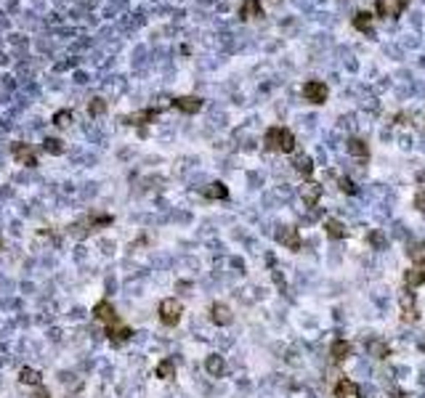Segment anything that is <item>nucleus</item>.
<instances>
[{
    "mask_svg": "<svg viewBox=\"0 0 425 398\" xmlns=\"http://www.w3.org/2000/svg\"><path fill=\"white\" fill-rule=\"evenodd\" d=\"M263 144L271 151H285V154H290V151H295V135L290 128H269L263 135Z\"/></svg>",
    "mask_w": 425,
    "mask_h": 398,
    "instance_id": "1",
    "label": "nucleus"
},
{
    "mask_svg": "<svg viewBox=\"0 0 425 398\" xmlns=\"http://www.w3.org/2000/svg\"><path fill=\"white\" fill-rule=\"evenodd\" d=\"M183 308H181V303L176 297H168L160 303V319H162V324L173 327V324H178V319H181Z\"/></svg>",
    "mask_w": 425,
    "mask_h": 398,
    "instance_id": "2",
    "label": "nucleus"
},
{
    "mask_svg": "<svg viewBox=\"0 0 425 398\" xmlns=\"http://www.w3.org/2000/svg\"><path fill=\"white\" fill-rule=\"evenodd\" d=\"M327 96H329V88H327L324 83H319V80H311V83L303 85V98L311 101V104L322 106V104L327 101Z\"/></svg>",
    "mask_w": 425,
    "mask_h": 398,
    "instance_id": "3",
    "label": "nucleus"
},
{
    "mask_svg": "<svg viewBox=\"0 0 425 398\" xmlns=\"http://www.w3.org/2000/svg\"><path fill=\"white\" fill-rule=\"evenodd\" d=\"M406 8V0H377L375 3V11L377 16H385V19H393Z\"/></svg>",
    "mask_w": 425,
    "mask_h": 398,
    "instance_id": "4",
    "label": "nucleus"
},
{
    "mask_svg": "<svg viewBox=\"0 0 425 398\" xmlns=\"http://www.w3.org/2000/svg\"><path fill=\"white\" fill-rule=\"evenodd\" d=\"M276 239L285 244L287 250H298V247H301V234H298V228H292V226H279L276 228Z\"/></svg>",
    "mask_w": 425,
    "mask_h": 398,
    "instance_id": "5",
    "label": "nucleus"
},
{
    "mask_svg": "<svg viewBox=\"0 0 425 398\" xmlns=\"http://www.w3.org/2000/svg\"><path fill=\"white\" fill-rule=\"evenodd\" d=\"M399 305H401L406 321H415V319L420 316V313H417V305H415V295L409 292V289H404V292L399 295Z\"/></svg>",
    "mask_w": 425,
    "mask_h": 398,
    "instance_id": "6",
    "label": "nucleus"
},
{
    "mask_svg": "<svg viewBox=\"0 0 425 398\" xmlns=\"http://www.w3.org/2000/svg\"><path fill=\"white\" fill-rule=\"evenodd\" d=\"M173 106L181 109V112H186V114H197L202 109V98H197V96H181V98H173Z\"/></svg>",
    "mask_w": 425,
    "mask_h": 398,
    "instance_id": "7",
    "label": "nucleus"
},
{
    "mask_svg": "<svg viewBox=\"0 0 425 398\" xmlns=\"http://www.w3.org/2000/svg\"><path fill=\"white\" fill-rule=\"evenodd\" d=\"M93 316L99 321H104V324H117V313L112 308V303H106V300H101L96 308H93Z\"/></svg>",
    "mask_w": 425,
    "mask_h": 398,
    "instance_id": "8",
    "label": "nucleus"
},
{
    "mask_svg": "<svg viewBox=\"0 0 425 398\" xmlns=\"http://www.w3.org/2000/svg\"><path fill=\"white\" fill-rule=\"evenodd\" d=\"M301 196H303V202L308 205V207H317V202H319V196H322V186L319 183H306V186L301 189Z\"/></svg>",
    "mask_w": 425,
    "mask_h": 398,
    "instance_id": "9",
    "label": "nucleus"
},
{
    "mask_svg": "<svg viewBox=\"0 0 425 398\" xmlns=\"http://www.w3.org/2000/svg\"><path fill=\"white\" fill-rule=\"evenodd\" d=\"M354 353V345L348 340H335L332 348H329V356H332L335 361H343V359H348Z\"/></svg>",
    "mask_w": 425,
    "mask_h": 398,
    "instance_id": "10",
    "label": "nucleus"
},
{
    "mask_svg": "<svg viewBox=\"0 0 425 398\" xmlns=\"http://www.w3.org/2000/svg\"><path fill=\"white\" fill-rule=\"evenodd\" d=\"M356 395H359V385H354L351 380H338L335 398H356Z\"/></svg>",
    "mask_w": 425,
    "mask_h": 398,
    "instance_id": "11",
    "label": "nucleus"
},
{
    "mask_svg": "<svg viewBox=\"0 0 425 398\" xmlns=\"http://www.w3.org/2000/svg\"><path fill=\"white\" fill-rule=\"evenodd\" d=\"M239 16L242 19H258V16H263V8H261L258 0H245L239 6Z\"/></svg>",
    "mask_w": 425,
    "mask_h": 398,
    "instance_id": "12",
    "label": "nucleus"
},
{
    "mask_svg": "<svg viewBox=\"0 0 425 398\" xmlns=\"http://www.w3.org/2000/svg\"><path fill=\"white\" fill-rule=\"evenodd\" d=\"M210 313H213V321H215V324H221V327L231 324V311H229L226 303H215Z\"/></svg>",
    "mask_w": 425,
    "mask_h": 398,
    "instance_id": "13",
    "label": "nucleus"
},
{
    "mask_svg": "<svg viewBox=\"0 0 425 398\" xmlns=\"http://www.w3.org/2000/svg\"><path fill=\"white\" fill-rule=\"evenodd\" d=\"M205 369H208L210 377H221L226 372V361L224 356H208V361H205Z\"/></svg>",
    "mask_w": 425,
    "mask_h": 398,
    "instance_id": "14",
    "label": "nucleus"
},
{
    "mask_svg": "<svg viewBox=\"0 0 425 398\" xmlns=\"http://www.w3.org/2000/svg\"><path fill=\"white\" fill-rule=\"evenodd\" d=\"M131 329L128 327H125V324H109V337H112V343L115 345H120V343H125V340H128L131 337Z\"/></svg>",
    "mask_w": 425,
    "mask_h": 398,
    "instance_id": "15",
    "label": "nucleus"
},
{
    "mask_svg": "<svg viewBox=\"0 0 425 398\" xmlns=\"http://www.w3.org/2000/svg\"><path fill=\"white\" fill-rule=\"evenodd\" d=\"M324 228H327V236H329V239H343V236H348V228H345L340 221H332V218H329V221L324 223Z\"/></svg>",
    "mask_w": 425,
    "mask_h": 398,
    "instance_id": "16",
    "label": "nucleus"
},
{
    "mask_svg": "<svg viewBox=\"0 0 425 398\" xmlns=\"http://www.w3.org/2000/svg\"><path fill=\"white\" fill-rule=\"evenodd\" d=\"M292 165H295V170L301 173V175H311V170H313V162H311V157L308 154H295V160H292Z\"/></svg>",
    "mask_w": 425,
    "mask_h": 398,
    "instance_id": "17",
    "label": "nucleus"
},
{
    "mask_svg": "<svg viewBox=\"0 0 425 398\" xmlns=\"http://www.w3.org/2000/svg\"><path fill=\"white\" fill-rule=\"evenodd\" d=\"M404 282H406V289H415V287H420V284L425 282V271H422L420 266H417V268H412V271H406Z\"/></svg>",
    "mask_w": 425,
    "mask_h": 398,
    "instance_id": "18",
    "label": "nucleus"
},
{
    "mask_svg": "<svg viewBox=\"0 0 425 398\" xmlns=\"http://www.w3.org/2000/svg\"><path fill=\"white\" fill-rule=\"evenodd\" d=\"M367 353H369L372 359H385V356H388V345H385L383 340H369V343H367Z\"/></svg>",
    "mask_w": 425,
    "mask_h": 398,
    "instance_id": "19",
    "label": "nucleus"
},
{
    "mask_svg": "<svg viewBox=\"0 0 425 398\" xmlns=\"http://www.w3.org/2000/svg\"><path fill=\"white\" fill-rule=\"evenodd\" d=\"M367 242L372 244V247H375V250H385V247H388V236H385L383 231H377V228H375V231H369V236H367Z\"/></svg>",
    "mask_w": 425,
    "mask_h": 398,
    "instance_id": "20",
    "label": "nucleus"
},
{
    "mask_svg": "<svg viewBox=\"0 0 425 398\" xmlns=\"http://www.w3.org/2000/svg\"><path fill=\"white\" fill-rule=\"evenodd\" d=\"M348 151H351L354 157H367V154H369V146L361 141V138H351V141H348Z\"/></svg>",
    "mask_w": 425,
    "mask_h": 398,
    "instance_id": "21",
    "label": "nucleus"
},
{
    "mask_svg": "<svg viewBox=\"0 0 425 398\" xmlns=\"http://www.w3.org/2000/svg\"><path fill=\"white\" fill-rule=\"evenodd\" d=\"M19 380L24 382V385H40V382H43L40 372H35V369H27V366H24V369L19 372Z\"/></svg>",
    "mask_w": 425,
    "mask_h": 398,
    "instance_id": "22",
    "label": "nucleus"
},
{
    "mask_svg": "<svg viewBox=\"0 0 425 398\" xmlns=\"http://www.w3.org/2000/svg\"><path fill=\"white\" fill-rule=\"evenodd\" d=\"M372 13H367V11H361V13H356L354 16V27L356 29H361V32H369V24H372Z\"/></svg>",
    "mask_w": 425,
    "mask_h": 398,
    "instance_id": "23",
    "label": "nucleus"
},
{
    "mask_svg": "<svg viewBox=\"0 0 425 398\" xmlns=\"http://www.w3.org/2000/svg\"><path fill=\"white\" fill-rule=\"evenodd\" d=\"M13 154H16V160H19V162H24V165H29V167L38 165L35 154H32L29 149H24V146H13Z\"/></svg>",
    "mask_w": 425,
    "mask_h": 398,
    "instance_id": "24",
    "label": "nucleus"
},
{
    "mask_svg": "<svg viewBox=\"0 0 425 398\" xmlns=\"http://www.w3.org/2000/svg\"><path fill=\"white\" fill-rule=\"evenodd\" d=\"M205 196L208 199H226L229 191H226L224 183H210V189H205Z\"/></svg>",
    "mask_w": 425,
    "mask_h": 398,
    "instance_id": "25",
    "label": "nucleus"
},
{
    "mask_svg": "<svg viewBox=\"0 0 425 398\" xmlns=\"http://www.w3.org/2000/svg\"><path fill=\"white\" fill-rule=\"evenodd\" d=\"M157 114H160V109H146V112H141V114L125 117V122H128V125H141V122H144V120H154Z\"/></svg>",
    "mask_w": 425,
    "mask_h": 398,
    "instance_id": "26",
    "label": "nucleus"
},
{
    "mask_svg": "<svg viewBox=\"0 0 425 398\" xmlns=\"http://www.w3.org/2000/svg\"><path fill=\"white\" fill-rule=\"evenodd\" d=\"M173 374H176V364H173V361H162L160 366H157V377H162V380H170Z\"/></svg>",
    "mask_w": 425,
    "mask_h": 398,
    "instance_id": "27",
    "label": "nucleus"
},
{
    "mask_svg": "<svg viewBox=\"0 0 425 398\" xmlns=\"http://www.w3.org/2000/svg\"><path fill=\"white\" fill-rule=\"evenodd\" d=\"M406 255L412 257V260H417V263H422V260H425V244H422V242H420V244H409Z\"/></svg>",
    "mask_w": 425,
    "mask_h": 398,
    "instance_id": "28",
    "label": "nucleus"
},
{
    "mask_svg": "<svg viewBox=\"0 0 425 398\" xmlns=\"http://www.w3.org/2000/svg\"><path fill=\"white\" fill-rule=\"evenodd\" d=\"M340 189L345 191V194H356L359 189H356V183L351 181V178H340Z\"/></svg>",
    "mask_w": 425,
    "mask_h": 398,
    "instance_id": "29",
    "label": "nucleus"
},
{
    "mask_svg": "<svg viewBox=\"0 0 425 398\" xmlns=\"http://www.w3.org/2000/svg\"><path fill=\"white\" fill-rule=\"evenodd\" d=\"M53 122H56L59 128H64V125H69V122H72V114H69V112H59V114L53 117Z\"/></svg>",
    "mask_w": 425,
    "mask_h": 398,
    "instance_id": "30",
    "label": "nucleus"
},
{
    "mask_svg": "<svg viewBox=\"0 0 425 398\" xmlns=\"http://www.w3.org/2000/svg\"><path fill=\"white\" fill-rule=\"evenodd\" d=\"M61 141H56V138H48L45 141V151H53V154H61V146H59Z\"/></svg>",
    "mask_w": 425,
    "mask_h": 398,
    "instance_id": "31",
    "label": "nucleus"
},
{
    "mask_svg": "<svg viewBox=\"0 0 425 398\" xmlns=\"http://www.w3.org/2000/svg\"><path fill=\"white\" fill-rule=\"evenodd\" d=\"M274 284L282 289V292H287V284H285V276H282V271H274Z\"/></svg>",
    "mask_w": 425,
    "mask_h": 398,
    "instance_id": "32",
    "label": "nucleus"
},
{
    "mask_svg": "<svg viewBox=\"0 0 425 398\" xmlns=\"http://www.w3.org/2000/svg\"><path fill=\"white\" fill-rule=\"evenodd\" d=\"M415 207H417L420 212H425V189L417 191V196H415Z\"/></svg>",
    "mask_w": 425,
    "mask_h": 398,
    "instance_id": "33",
    "label": "nucleus"
},
{
    "mask_svg": "<svg viewBox=\"0 0 425 398\" xmlns=\"http://www.w3.org/2000/svg\"><path fill=\"white\" fill-rule=\"evenodd\" d=\"M359 393L364 395V398H377V393H375V388H372V385H361V388H359Z\"/></svg>",
    "mask_w": 425,
    "mask_h": 398,
    "instance_id": "34",
    "label": "nucleus"
},
{
    "mask_svg": "<svg viewBox=\"0 0 425 398\" xmlns=\"http://www.w3.org/2000/svg\"><path fill=\"white\" fill-rule=\"evenodd\" d=\"M356 372H359V374H367V372H369V361H359V364H356Z\"/></svg>",
    "mask_w": 425,
    "mask_h": 398,
    "instance_id": "35",
    "label": "nucleus"
},
{
    "mask_svg": "<svg viewBox=\"0 0 425 398\" xmlns=\"http://www.w3.org/2000/svg\"><path fill=\"white\" fill-rule=\"evenodd\" d=\"M393 236H399V239H406L409 234L404 231V226H396V228H393Z\"/></svg>",
    "mask_w": 425,
    "mask_h": 398,
    "instance_id": "36",
    "label": "nucleus"
},
{
    "mask_svg": "<svg viewBox=\"0 0 425 398\" xmlns=\"http://www.w3.org/2000/svg\"><path fill=\"white\" fill-rule=\"evenodd\" d=\"M32 398H51V395H48V390H43V388L38 385V393H35Z\"/></svg>",
    "mask_w": 425,
    "mask_h": 398,
    "instance_id": "37",
    "label": "nucleus"
},
{
    "mask_svg": "<svg viewBox=\"0 0 425 398\" xmlns=\"http://www.w3.org/2000/svg\"><path fill=\"white\" fill-rule=\"evenodd\" d=\"M393 374H399V377H404V374H409V369H406V366H396V369H393Z\"/></svg>",
    "mask_w": 425,
    "mask_h": 398,
    "instance_id": "38",
    "label": "nucleus"
},
{
    "mask_svg": "<svg viewBox=\"0 0 425 398\" xmlns=\"http://www.w3.org/2000/svg\"><path fill=\"white\" fill-rule=\"evenodd\" d=\"M90 112H104V104L96 98V104H93V109H90Z\"/></svg>",
    "mask_w": 425,
    "mask_h": 398,
    "instance_id": "39",
    "label": "nucleus"
},
{
    "mask_svg": "<svg viewBox=\"0 0 425 398\" xmlns=\"http://www.w3.org/2000/svg\"><path fill=\"white\" fill-rule=\"evenodd\" d=\"M417 266H420V268H422V271H425V260H422V263H417Z\"/></svg>",
    "mask_w": 425,
    "mask_h": 398,
    "instance_id": "40",
    "label": "nucleus"
}]
</instances>
